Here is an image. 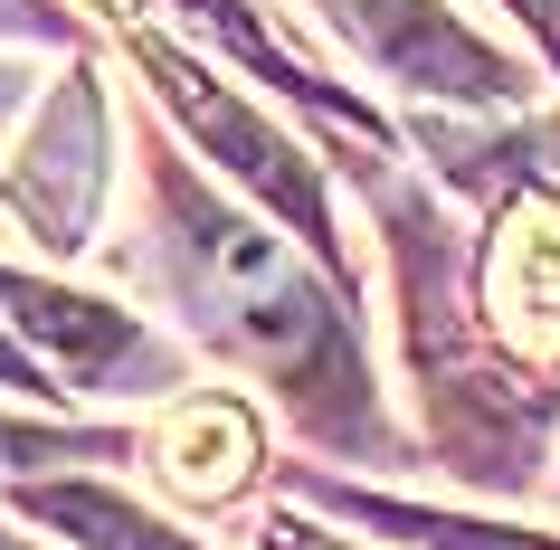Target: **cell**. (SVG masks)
<instances>
[{
	"label": "cell",
	"instance_id": "4fadbf2b",
	"mask_svg": "<svg viewBox=\"0 0 560 550\" xmlns=\"http://www.w3.org/2000/svg\"><path fill=\"white\" fill-rule=\"evenodd\" d=\"M0 105H10V77H0Z\"/></svg>",
	"mask_w": 560,
	"mask_h": 550
},
{
	"label": "cell",
	"instance_id": "52a82bcc",
	"mask_svg": "<svg viewBox=\"0 0 560 550\" xmlns=\"http://www.w3.org/2000/svg\"><path fill=\"white\" fill-rule=\"evenodd\" d=\"M485 285H494L503 332L560 351V209H523V219L494 237V276H485Z\"/></svg>",
	"mask_w": 560,
	"mask_h": 550
},
{
	"label": "cell",
	"instance_id": "6da1fadb",
	"mask_svg": "<svg viewBox=\"0 0 560 550\" xmlns=\"http://www.w3.org/2000/svg\"><path fill=\"white\" fill-rule=\"evenodd\" d=\"M162 247H172V285L190 294L209 342H229L237 361H257L285 408L332 446H371L381 436V399L352 351V323L332 314V294L295 266L285 237H266L257 219L219 209L190 172H162Z\"/></svg>",
	"mask_w": 560,
	"mask_h": 550
},
{
	"label": "cell",
	"instance_id": "8992f818",
	"mask_svg": "<svg viewBox=\"0 0 560 550\" xmlns=\"http://www.w3.org/2000/svg\"><path fill=\"white\" fill-rule=\"evenodd\" d=\"M152 465H162V484L190 493V503H237L247 475H257V418L237 399H219V389L172 399L162 428H152Z\"/></svg>",
	"mask_w": 560,
	"mask_h": 550
},
{
	"label": "cell",
	"instance_id": "277c9868",
	"mask_svg": "<svg viewBox=\"0 0 560 550\" xmlns=\"http://www.w3.org/2000/svg\"><path fill=\"white\" fill-rule=\"evenodd\" d=\"M0 332L30 342L67 389H115L124 371L162 361V342L133 314L95 304V294H67V285H38V276H10V266H0Z\"/></svg>",
	"mask_w": 560,
	"mask_h": 550
},
{
	"label": "cell",
	"instance_id": "30bf717a",
	"mask_svg": "<svg viewBox=\"0 0 560 550\" xmlns=\"http://www.w3.org/2000/svg\"><path fill=\"white\" fill-rule=\"evenodd\" d=\"M266 550H342V541H332V531H314V522H295V513H285V522H266Z\"/></svg>",
	"mask_w": 560,
	"mask_h": 550
},
{
	"label": "cell",
	"instance_id": "7a4b0ae2",
	"mask_svg": "<svg viewBox=\"0 0 560 550\" xmlns=\"http://www.w3.org/2000/svg\"><path fill=\"white\" fill-rule=\"evenodd\" d=\"M105 172H115V152H105V95L77 67V77H58V86L38 95L20 152L0 162V209L48 257H77L95 237V209H105Z\"/></svg>",
	"mask_w": 560,
	"mask_h": 550
},
{
	"label": "cell",
	"instance_id": "7c38bea8",
	"mask_svg": "<svg viewBox=\"0 0 560 550\" xmlns=\"http://www.w3.org/2000/svg\"><path fill=\"white\" fill-rule=\"evenodd\" d=\"M105 10H115V20H133V10H152V0H105Z\"/></svg>",
	"mask_w": 560,
	"mask_h": 550
},
{
	"label": "cell",
	"instance_id": "ba28073f",
	"mask_svg": "<svg viewBox=\"0 0 560 550\" xmlns=\"http://www.w3.org/2000/svg\"><path fill=\"white\" fill-rule=\"evenodd\" d=\"M10 503L48 531H67L77 550H200L190 531H172L162 513H143L133 493H105V484H20Z\"/></svg>",
	"mask_w": 560,
	"mask_h": 550
},
{
	"label": "cell",
	"instance_id": "5b68a950",
	"mask_svg": "<svg viewBox=\"0 0 560 550\" xmlns=\"http://www.w3.org/2000/svg\"><path fill=\"white\" fill-rule=\"evenodd\" d=\"M361 38L381 48V67L418 95H456V105H513L523 67H503L475 30H456L438 0H352Z\"/></svg>",
	"mask_w": 560,
	"mask_h": 550
},
{
	"label": "cell",
	"instance_id": "5bb4252c",
	"mask_svg": "<svg viewBox=\"0 0 560 550\" xmlns=\"http://www.w3.org/2000/svg\"><path fill=\"white\" fill-rule=\"evenodd\" d=\"M0 550H20V541H0Z\"/></svg>",
	"mask_w": 560,
	"mask_h": 550
},
{
	"label": "cell",
	"instance_id": "9c48e42d",
	"mask_svg": "<svg viewBox=\"0 0 560 550\" xmlns=\"http://www.w3.org/2000/svg\"><path fill=\"white\" fill-rule=\"evenodd\" d=\"M371 531L389 541H418V550H560L551 531H503V522H466V513H428V503H371V493H342Z\"/></svg>",
	"mask_w": 560,
	"mask_h": 550
},
{
	"label": "cell",
	"instance_id": "8fae6325",
	"mask_svg": "<svg viewBox=\"0 0 560 550\" xmlns=\"http://www.w3.org/2000/svg\"><path fill=\"white\" fill-rule=\"evenodd\" d=\"M0 456H30V436H10V428H0Z\"/></svg>",
	"mask_w": 560,
	"mask_h": 550
},
{
	"label": "cell",
	"instance_id": "3957f363",
	"mask_svg": "<svg viewBox=\"0 0 560 550\" xmlns=\"http://www.w3.org/2000/svg\"><path fill=\"white\" fill-rule=\"evenodd\" d=\"M133 58L162 77V95H172V115L200 133L219 162H229V180H247L276 219H295V237L314 247V257H342V237H332V209H324V180H314V162H304L276 124H257L247 105H237L219 77H200V67L180 58L172 38H152V30H133Z\"/></svg>",
	"mask_w": 560,
	"mask_h": 550
}]
</instances>
